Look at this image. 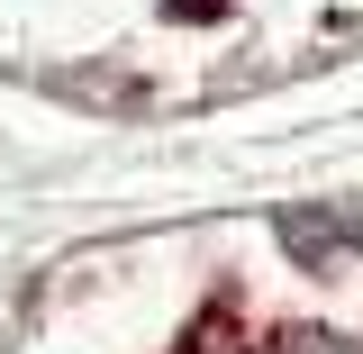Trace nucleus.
Masks as SVG:
<instances>
[{"label": "nucleus", "mask_w": 363, "mask_h": 354, "mask_svg": "<svg viewBox=\"0 0 363 354\" xmlns=\"http://www.w3.org/2000/svg\"><path fill=\"white\" fill-rule=\"evenodd\" d=\"M272 354H363V345L336 327H291V336H272Z\"/></svg>", "instance_id": "obj_1"}]
</instances>
